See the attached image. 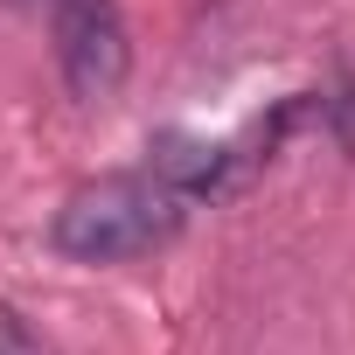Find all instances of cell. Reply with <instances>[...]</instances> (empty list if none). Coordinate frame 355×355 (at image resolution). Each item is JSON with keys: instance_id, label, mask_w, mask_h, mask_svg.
Here are the masks:
<instances>
[{"instance_id": "6da1fadb", "label": "cell", "mask_w": 355, "mask_h": 355, "mask_svg": "<svg viewBox=\"0 0 355 355\" xmlns=\"http://www.w3.org/2000/svg\"><path fill=\"white\" fill-rule=\"evenodd\" d=\"M182 202L189 189L167 174H105L56 209V251L77 265H119V258L160 251L182 230Z\"/></svg>"}, {"instance_id": "7a4b0ae2", "label": "cell", "mask_w": 355, "mask_h": 355, "mask_svg": "<svg viewBox=\"0 0 355 355\" xmlns=\"http://www.w3.org/2000/svg\"><path fill=\"white\" fill-rule=\"evenodd\" d=\"M49 35H56V70H63V84H70L84 105H105V98L125 84V70H132V35H125L119 0H56Z\"/></svg>"}, {"instance_id": "3957f363", "label": "cell", "mask_w": 355, "mask_h": 355, "mask_svg": "<svg viewBox=\"0 0 355 355\" xmlns=\"http://www.w3.org/2000/svg\"><path fill=\"white\" fill-rule=\"evenodd\" d=\"M0 355H49V348L21 327V313H15V306H0Z\"/></svg>"}, {"instance_id": "277c9868", "label": "cell", "mask_w": 355, "mask_h": 355, "mask_svg": "<svg viewBox=\"0 0 355 355\" xmlns=\"http://www.w3.org/2000/svg\"><path fill=\"white\" fill-rule=\"evenodd\" d=\"M334 112H341V146H355V77L341 84V98H334Z\"/></svg>"}]
</instances>
